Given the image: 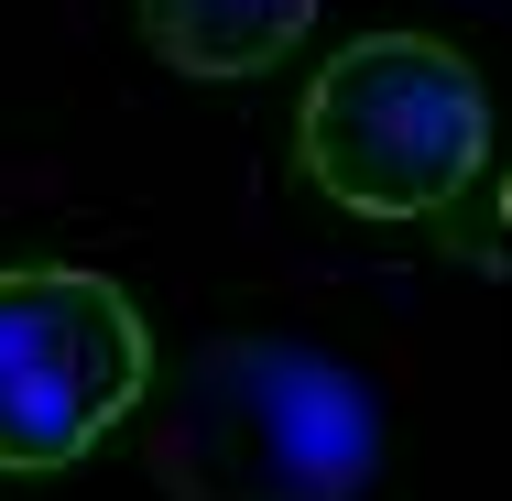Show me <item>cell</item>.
<instances>
[{
	"label": "cell",
	"mask_w": 512,
	"mask_h": 501,
	"mask_svg": "<svg viewBox=\"0 0 512 501\" xmlns=\"http://www.w3.org/2000/svg\"><path fill=\"white\" fill-rule=\"evenodd\" d=\"M153 393V327L88 262H0V469L44 480L99 458Z\"/></svg>",
	"instance_id": "obj_3"
},
{
	"label": "cell",
	"mask_w": 512,
	"mask_h": 501,
	"mask_svg": "<svg viewBox=\"0 0 512 501\" xmlns=\"http://www.w3.org/2000/svg\"><path fill=\"white\" fill-rule=\"evenodd\" d=\"M382 414L306 338H218L153 403V480L175 501H360Z\"/></svg>",
	"instance_id": "obj_1"
},
{
	"label": "cell",
	"mask_w": 512,
	"mask_h": 501,
	"mask_svg": "<svg viewBox=\"0 0 512 501\" xmlns=\"http://www.w3.org/2000/svg\"><path fill=\"white\" fill-rule=\"evenodd\" d=\"M316 0H142V44L175 66V77H262L306 44Z\"/></svg>",
	"instance_id": "obj_4"
},
{
	"label": "cell",
	"mask_w": 512,
	"mask_h": 501,
	"mask_svg": "<svg viewBox=\"0 0 512 501\" xmlns=\"http://www.w3.org/2000/svg\"><path fill=\"white\" fill-rule=\"evenodd\" d=\"M295 164L349 218H447L491 175V88L436 33H360L295 99Z\"/></svg>",
	"instance_id": "obj_2"
}]
</instances>
